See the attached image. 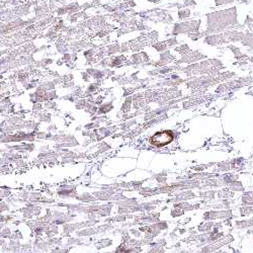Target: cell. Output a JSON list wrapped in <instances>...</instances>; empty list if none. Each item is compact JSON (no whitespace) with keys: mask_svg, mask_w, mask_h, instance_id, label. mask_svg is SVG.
Returning <instances> with one entry per match:
<instances>
[{"mask_svg":"<svg viewBox=\"0 0 253 253\" xmlns=\"http://www.w3.org/2000/svg\"><path fill=\"white\" fill-rule=\"evenodd\" d=\"M173 140V133L170 130H165V131H159L152 135L149 139V143L152 146L157 148H161L164 146H167Z\"/></svg>","mask_w":253,"mask_h":253,"instance_id":"1","label":"cell"}]
</instances>
